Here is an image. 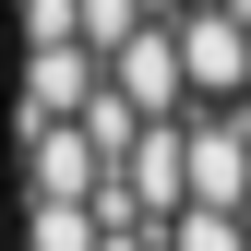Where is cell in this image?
<instances>
[{
    "instance_id": "cell-1",
    "label": "cell",
    "mask_w": 251,
    "mask_h": 251,
    "mask_svg": "<svg viewBox=\"0 0 251 251\" xmlns=\"http://www.w3.org/2000/svg\"><path fill=\"white\" fill-rule=\"evenodd\" d=\"M12 144H24V192H60V203H96L108 192V155L84 144V120H12Z\"/></svg>"
},
{
    "instance_id": "cell-8",
    "label": "cell",
    "mask_w": 251,
    "mask_h": 251,
    "mask_svg": "<svg viewBox=\"0 0 251 251\" xmlns=\"http://www.w3.org/2000/svg\"><path fill=\"white\" fill-rule=\"evenodd\" d=\"M144 24H155L144 0H84V48H96V60H120V48L144 36Z\"/></svg>"
},
{
    "instance_id": "cell-3",
    "label": "cell",
    "mask_w": 251,
    "mask_h": 251,
    "mask_svg": "<svg viewBox=\"0 0 251 251\" xmlns=\"http://www.w3.org/2000/svg\"><path fill=\"white\" fill-rule=\"evenodd\" d=\"M179 60H192V108L251 84V12H179Z\"/></svg>"
},
{
    "instance_id": "cell-9",
    "label": "cell",
    "mask_w": 251,
    "mask_h": 251,
    "mask_svg": "<svg viewBox=\"0 0 251 251\" xmlns=\"http://www.w3.org/2000/svg\"><path fill=\"white\" fill-rule=\"evenodd\" d=\"M144 12H155V24H179V0H144Z\"/></svg>"
},
{
    "instance_id": "cell-6",
    "label": "cell",
    "mask_w": 251,
    "mask_h": 251,
    "mask_svg": "<svg viewBox=\"0 0 251 251\" xmlns=\"http://www.w3.org/2000/svg\"><path fill=\"white\" fill-rule=\"evenodd\" d=\"M144 132H155V120L120 96V84H96V96H84V144H96L108 168H132V144H144Z\"/></svg>"
},
{
    "instance_id": "cell-5",
    "label": "cell",
    "mask_w": 251,
    "mask_h": 251,
    "mask_svg": "<svg viewBox=\"0 0 251 251\" xmlns=\"http://www.w3.org/2000/svg\"><path fill=\"white\" fill-rule=\"evenodd\" d=\"M12 251H108V227H96V203L24 192V203H12Z\"/></svg>"
},
{
    "instance_id": "cell-2",
    "label": "cell",
    "mask_w": 251,
    "mask_h": 251,
    "mask_svg": "<svg viewBox=\"0 0 251 251\" xmlns=\"http://www.w3.org/2000/svg\"><path fill=\"white\" fill-rule=\"evenodd\" d=\"M108 84H120L144 120H192V60H179V24H144V36L108 60Z\"/></svg>"
},
{
    "instance_id": "cell-7",
    "label": "cell",
    "mask_w": 251,
    "mask_h": 251,
    "mask_svg": "<svg viewBox=\"0 0 251 251\" xmlns=\"http://www.w3.org/2000/svg\"><path fill=\"white\" fill-rule=\"evenodd\" d=\"M168 251H251V215H215V203H192V215H168Z\"/></svg>"
},
{
    "instance_id": "cell-4",
    "label": "cell",
    "mask_w": 251,
    "mask_h": 251,
    "mask_svg": "<svg viewBox=\"0 0 251 251\" xmlns=\"http://www.w3.org/2000/svg\"><path fill=\"white\" fill-rule=\"evenodd\" d=\"M108 84L96 48H24V84H12V120H84V96Z\"/></svg>"
}]
</instances>
